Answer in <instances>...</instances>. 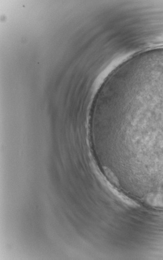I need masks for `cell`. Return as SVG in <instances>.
I'll list each match as a JSON object with an SVG mask.
<instances>
[{
    "label": "cell",
    "instance_id": "6da1fadb",
    "mask_svg": "<svg viewBox=\"0 0 163 260\" xmlns=\"http://www.w3.org/2000/svg\"><path fill=\"white\" fill-rule=\"evenodd\" d=\"M147 203L152 207L163 208V193H151L146 198Z\"/></svg>",
    "mask_w": 163,
    "mask_h": 260
}]
</instances>
